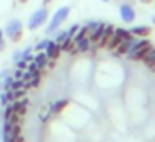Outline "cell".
Listing matches in <instances>:
<instances>
[{
	"label": "cell",
	"mask_w": 155,
	"mask_h": 142,
	"mask_svg": "<svg viewBox=\"0 0 155 142\" xmlns=\"http://www.w3.org/2000/svg\"><path fill=\"white\" fill-rule=\"evenodd\" d=\"M153 45H152V42L148 39H135V42H132L130 49H128L127 59L134 62H142L148 55Z\"/></svg>",
	"instance_id": "cell-1"
},
{
	"label": "cell",
	"mask_w": 155,
	"mask_h": 142,
	"mask_svg": "<svg viewBox=\"0 0 155 142\" xmlns=\"http://www.w3.org/2000/svg\"><path fill=\"white\" fill-rule=\"evenodd\" d=\"M70 12H72V8L68 7V5H65V7H60V8H58V10L50 17V22H48V25H47V29H45V32H47V34H52V32H55L62 24H64L65 20H67V17L70 15Z\"/></svg>",
	"instance_id": "cell-2"
},
{
	"label": "cell",
	"mask_w": 155,
	"mask_h": 142,
	"mask_svg": "<svg viewBox=\"0 0 155 142\" xmlns=\"http://www.w3.org/2000/svg\"><path fill=\"white\" fill-rule=\"evenodd\" d=\"M4 34L10 39L12 42H20L22 37H24V24H22L18 19H12L7 24V27L4 29Z\"/></svg>",
	"instance_id": "cell-3"
},
{
	"label": "cell",
	"mask_w": 155,
	"mask_h": 142,
	"mask_svg": "<svg viewBox=\"0 0 155 142\" xmlns=\"http://www.w3.org/2000/svg\"><path fill=\"white\" fill-rule=\"evenodd\" d=\"M47 19H48V8L47 7H42V8H38V10H35L34 14L28 17V22H27L28 30H35V29L42 27V25L47 22Z\"/></svg>",
	"instance_id": "cell-4"
},
{
	"label": "cell",
	"mask_w": 155,
	"mask_h": 142,
	"mask_svg": "<svg viewBox=\"0 0 155 142\" xmlns=\"http://www.w3.org/2000/svg\"><path fill=\"white\" fill-rule=\"evenodd\" d=\"M118 12H120V19L125 24H132V22L135 20V10L130 4H122Z\"/></svg>",
	"instance_id": "cell-5"
},
{
	"label": "cell",
	"mask_w": 155,
	"mask_h": 142,
	"mask_svg": "<svg viewBox=\"0 0 155 142\" xmlns=\"http://www.w3.org/2000/svg\"><path fill=\"white\" fill-rule=\"evenodd\" d=\"M45 54H47L48 59H52V60H58L62 55V49H60V44H57L55 40H50L47 45V49H45Z\"/></svg>",
	"instance_id": "cell-6"
},
{
	"label": "cell",
	"mask_w": 155,
	"mask_h": 142,
	"mask_svg": "<svg viewBox=\"0 0 155 142\" xmlns=\"http://www.w3.org/2000/svg\"><path fill=\"white\" fill-rule=\"evenodd\" d=\"M128 30H130V34L137 39H148L152 34V29L147 27V25H135V27H130Z\"/></svg>",
	"instance_id": "cell-7"
},
{
	"label": "cell",
	"mask_w": 155,
	"mask_h": 142,
	"mask_svg": "<svg viewBox=\"0 0 155 142\" xmlns=\"http://www.w3.org/2000/svg\"><path fill=\"white\" fill-rule=\"evenodd\" d=\"M70 105V100L68 99H60V100H57V102H54V104L50 105V114L52 115H58V114H62V112L65 110V109Z\"/></svg>",
	"instance_id": "cell-8"
},
{
	"label": "cell",
	"mask_w": 155,
	"mask_h": 142,
	"mask_svg": "<svg viewBox=\"0 0 155 142\" xmlns=\"http://www.w3.org/2000/svg\"><path fill=\"white\" fill-rule=\"evenodd\" d=\"M105 25H107L105 22H100V24H98V27L95 29L92 34H88V39H90L92 44H97V42L102 39V35H104V30H105Z\"/></svg>",
	"instance_id": "cell-9"
},
{
	"label": "cell",
	"mask_w": 155,
	"mask_h": 142,
	"mask_svg": "<svg viewBox=\"0 0 155 142\" xmlns=\"http://www.w3.org/2000/svg\"><path fill=\"white\" fill-rule=\"evenodd\" d=\"M34 62L37 64L38 70H44V69L47 67V62H48V57H47V54H45V50L37 52V54L34 55Z\"/></svg>",
	"instance_id": "cell-10"
},
{
	"label": "cell",
	"mask_w": 155,
	"mask_h": 142,
	"mask_svg": "<svg viewBox=\"0 0 155 142\" xmlns=\"http://www.w3.org/2000/svg\"><path fill=\"white\" fill-rule=\"evenodd\" d=\"M90 44L92 42H90V39H88V35L84 39H80V40H77L75 42V50H77V54H85V52H88Z\"/></svg>",
	"instance_id": "cell-11"
},
{
	"label": "cell",
	"mask_w": 155,
	"mask_h": 142,
	"mask_svg": "<svg viewBox=\"0 0 155 142\" xmlns=\"http://www.w3.org/2000/svg\"><path fill=\"white\" fill-rule=\"evenodd\" d=\"M132 42H135V40H122L120 44H118V47L114 50L115 55H117V57L127 55V54H128V49H130V45H132Z\"/></svg>",
	"instance_id": "cell-12"
},
{
	"label": "cell",
	"mask_w": 155,
	"mask_h": 142,
	"mask_svg": "<svg viewBox=\"0 0 155 142\" xmlns=\"http://www.w3.org/2000/svg\"><path fill=\"white\" fill-rule=\"evenodd\" d=\"M114 34L118 35L122 40H135V39H137V37H134V35L130 34V30H128V29H122V27H115Z\"/></svg>",
	"instance_id": "cell-13"
},
{
	"label": "cell",
	"mask_w": 155,
	"mask_h": 142,
	"mask_svg": "<svg viewBox=\"0 0 155 142\" xmlns=\"http://www.w3.org/2000/svg\"><path fill=\"white\" fill-rule=\"evenodd\" d=\"M120 42H122V39L118 37V35H115V34H114L110 39H108V42H107V47H105V49H107V50H110V52H114L115 49L118 47V44H120Z\"/></svg>",
	"instance_id": "cell-14"
},
{
	"label": "cell",
	"mask_w": 155,
	"mask_h": 142,
	"mask_svg": "<svg viewBox=\"0 0 155 142\" xmlns=\"http://www.w3.org/2000/svg\"><path fill=\"white\" fill-rule=\"evenodd\" d=\"M60 49H62V52H70V54H72L74 49H75V40H74V39H70V37L65 39V40L60 44Z\"/></svg>",
	"instance_id": "cell-15"
},
{
	"label": "cell",
	"mask_w": 155,
	"mask_h": 142,
	"mask_svg": "<svg viewBox=\"0 0 155 142\" xmlns=\"http://www.w3.org/2000/svg\"><path fill=\"white\" fill-rule=\"evenodd\" d=\"M40 82H42V70H38V72H35L34 75H32V79L27 82L30 87H34V89H37L38 85H40Z\"/></svg>",
	"instance_id": "cell-16"
},
{
	"label": "cell",
	"mask_w": 155,
	"mask_h": 142,
	"mask_svg": "<svg viewBox=\"0 0 155 142\" xmlns=\"http://www.w3.org/2000/svg\"><path fill=\"white\" fill-rule=\"evenodd\" d=\"M50 117H52V114H50V107L44 105V107H42L40 110H38V119H40L42 122H47Z\"/></svg>",
	"instance_id": "cell-17"
},
{
	"label": "cell",
	"mask_w": 155,
	"mask_h": 142,
	"mask_svg": "<svg viewBox=\"0 0 155 142\" xmlns=\"http://www.w3.org/2000/svg\"><path fill=\"white\" fill-rule=\"evenodd\" d=\"M12 84H14V75H7V77L2 80V90H10L12 89Z\"/></svg>",
	"instance_id": "cell-18"
},
{
	"label": "cell",
	"mask_w": 155,
	"mask_h": 142,
	"mask_svg": "<svg viewBox=\"0 0 155 142\" xmlns=\"http://www.w3.org/2000/svg\"><path fill=\"white\" fill-rule=\"evenodd\" d=\"M48 39H42L40 42H37V44H35V52H42V50H45V49H47V45H48Z\"/></svg>",
	"instance_id": "cell-19"
},
{
	"label": "cell",
	"mask_w": 155,
	"mask_h": 142,
	"mask_svg": "<svg viewBox=\"0 0 155 142\" xmlns=\"http://www.w3.org/2000/svg\"><path fill=\"white\" fill-rule=\"evenodd\" d=\"M22 59L27 62H32L34 60V54H32V47H27L25 50H22Z\"/></svg>",
	"instance_id": "cell-20"
},
{
	"label": "cell",
	"mask_w": 155,
	"mask_h": 142,
	"mask_svg": "<svg viewBox=\"0 0 155 142\" xmlns=\"http://www.w3.org/2000/svg\"><path fill=\"white\" fill-rule=\"evenodd\" d=\"M12 92H14V100H20V99L25 97L27 89H17V90H12Z\"/></svg>",
	"instance_id": "cell-21"
},
{
	"label": "cell",
	"mask_w": 155,
	"mask_h": 142,
	"mask_svg": "<svg viewBox=\"0 0 155 142\" xmlns=\"http://www.w3.org/2000/svg\"><path fill=\"white\" fill-rule=\"evenodd\" d=\"M153 60H155V47H152V49H150V52H148V55H147V57H145L142 62H143L145 65H148L150 62H153Z\"/></svg>",
	"instance_id": "cell-22"
},
{
	"label": "cell",
	"mask_w": 155,
	"mask_h": 142,
	"mask_svg": "<svg viewBox=\"0 0 155 142\" xmlns=\"http://www.w3.org/2000/svg\"><path fill=\"white\" fill-rule=\"evenodd\" d=\"M65 39H68V30H64V32H60V34H57L54 40L57 42V44H62V42H64Z\"/></svg>",
	"instance_id": "cell-23"
},
{
	"label": "cell",
	"mask_w": 155,
	"mask_h": 142,
	"mask_svg": "<svg viewBox=\"0 0 155 142\" xmlns=\"http://www.w3.org/2000/svg\"><path fill=\"white\" fill-rule=\"evenodd\" d=\"M7 104H10V102H8L7 90H2V92H0V107H5Z\"/></svg>",
	"instance_id": "cell-24"
},
{
	"label": "cell",
	"mask_w": 155,
	"mask_h": 142,
	"mask_svg": "<svg viewBox=\"0 0 155 142\" xmlns=\"http://www.w3.org/2000/svg\"><path fill=\"white\" fill-rule=\"evenodd\" d=\"M114 32H115V25L114 24H107V25H105V30H104L105 37H112V35H114Z\"/></svg>",
	"instance_id": "cell-25"
},
{
	"label": "cell",
	"mask_w": 155,
	"mask_h": 142,
	"mask_svg": "<svg viewBox=\"0 0 155 142\" xmlns=\"http://www.w3.org/2000/svg\"><path fill=\"white\" fill-rule=\"evenodd\" d=\"M78 29H80V24H74L72 27H68V29H67V30H68V37L74 39V37H75V34L78 32Z\"/></svg>",
	"instance_id": "cell-26"
},
{
	"label": "cell",
	"mask_w": 155,
	"mask_h": 142,
	"mask_svg": "<svg viewBox=\"0 0 155 142\" xmlns=\"http://www.w3.org/2000/svg\"><path fill=\"white\" fill-rule=\"evenodd\" d=\"M98 24H100L98 20H88L87 24H85V25H87V29H88V34H92V32L98 27Z\"/></svg>",
	"instance_id": "cell-27"
},
{
	"label": "cell",
	"mask_w": 155,
	"mask_h": 142,
	"mask_svg": "<svg viewBox=\"0 0 155 142\" xmlns=\"http://www.w3.org/2000/svg\"><path fill=\"white\" fill-rule=\"evenodd\" d=\"M27 65H28V62H27V60H24V59H20V60L15 62V67L20 69V70H27Z\"/></svg>",
	"instance_id": "cell-28"
},
{
	"label": "cell",
	"mask_w": 155,
	"mask_h": 142,
	"mask_svg": "<svg viewBox=\"0 0 155 142\" xmlns=\"http://www.w3.org/2000/svg\"><path fill=\"white\" fill-rule=\"evenodd\" d=\"M27 70L30 72V74H35V72H38V67H37V64H35L34 60H32V62H28V65H27Z\"/></svg>",
	"instance_id": "cell-29"
},
{
	"label": "cell",
	"mask_w": 155,
	"mask_h": 142,
	"mask_svg": "<svg viewBox=\"0 0 155 142\" xmlns=\"http://www.w3.org/2000/svg\"><path fill=\"white\" fill-rule=\"evenodd\" d=\"M12 75H14V79H22V77H24V70H20V69H15V70L12 72Z\"/></svg>",
	"instance_id": "cell-30"
},
{
	"label": "cell",
	"mask_w": 155,
	"mask_h": 142,
	"mask_svg": "<svg viewBox=\"0 0 155 142\" xmlns=\"http://www.w3.org/2000/svg\"><path fill=\"white\" fill-rule=\"evenodd\" d=\"M12 59H14V62L20 60V59H22V50H15L14 55H12Z\"/></svg>",
	"instance_id": "cell-31"
},
{
	"label": "cell",
	"mask_w": 155,
	"mask_h": 142,
	"mask_svg": "<svg viewBox=\"0 0 155 142\" xmlns=\"http://www.w3.org/2000/svg\"><path fill=\"white\" fill-rule=\"evenodd\" d=\"M7 75H10V72H8L7 69H5V70H0V80H4Z\"/></svg>",
	"instance_id": "cell-32"
},
{
	"label": "cell",
	"mask_w": 155,
	"mask_h": 142,
	"mask_svg": "<svg viewBox=\"0 0 155 142\" xmlns=\"http://www.w3.org/2000/svg\"><path fill=\"white\" fill-rule=\"evenodd\" d=\"M55 64H57V60H52V59H48V62H47V69H55Z\"/></svg>",
	"instance_id": "cell-33"
},
{
	"label": "cell",
	"mask_w": 155,
	"mask_h": 142,
	"mask_svg": "<svg viewBox=\"0 0 155 142\" xmlns=\"http://www.w3.org/2000/svg\"><path fill=\"white\" fill-rule=\"evenodd\" d=\"M147 69H148L150 72H153V74H155V60H153V62H150V64L147 65Z\"/></svg>",
	"instance_id": "cell-34"
},
{
	"label": "cell",
	"mask_w": 155,
	"mask_h": 142,
	"mask_svg": "<svg viewBox=\"0 0 155 142\" xmlns=\"http://www.w3.org/2000/svg\"><path fill=\"white\" fill-rule=\"evenodd\" d=\"M5 49V40H0V52Z\"/></svg>",
	"instance_id": "cell-35"
},
{
	"label": "cell",
	"mask_w": 155,
	"mask_h": 142,
	"mask_svg": "<svg viewBox=\"0 0 155 142\" xmlns=\"http://www.w3.org/2000/svg\"><path fill=\"white\" fill-rule=\"evenodd\" d=\"M153 0H140V4H145V5H148V4H152Z\"/></svg>",
	"instance_id": "cell-36"
},
{
	"label": "cell",
	"mask_w": 155,
	"mask_h": 142,
	"mask_svg": "<svg viewBox=\"0 0 155 142\" xmlns=\"http://www.w3.org/2000/svg\"><path fill=\"white\" fill-rule=\"evenodd\" d=\"M4 37H5V34H4V30L0 29V40H4Z\"/></svg>",
	"instance_id": "cell-37"
},
{
	"label": "cell",
	"mask_w": 155,
	"mask_h": 142,
	"mask_svg": "<svg viewBox=\"0 0 155 142\" xmlns=\"http://www.w3.org/2000/svg\"><path fill=\"white\" fill-rule=\"evenodd\" d=\"M52 0H44V7H47V5H50Z\"/></svg>",
	"instance_id": "cell-38"
},
{
	"label": "cell",
	"mask_w": 155,
	"mask_h": 142,
	"mask_svg": "<svg viewBox=\"0 0 155 142\" xmlns=\"http://www.w3.org/2000/svg\"><path fill=\"white\" fill-rule=\"evenodd\" d=\"M152 22H153V24H155V15H152Z\"/></svg>",
	"instance_id": "cell-39"
},
{
	"label": "cell",
	"mask_w": 155,
	"mask_h": 142,
	"mask_svg": "<svg viewBox=\"0 0 155 142\" xmlns=\"http://www.w3.org/2000/svg\"><path fill=\"white\" fill-rule=\"evenodd\" d=\"M18 2H20V4H25V2H27V0H18Z\"/></svg>",
	"instance_id": "cell-40"
},
{
	"label": "cell",
	"mask_w": 155,
	"mask_h": 142,
	"mask_svg": "<svg viewBox=\"0 0 155 142\" xmlns=\"http://www.w3.org/2000/svg\"><path fill=\"white\" fill-rule=\"evenodd\" d=\"M0 92H2V80H0Z\"/></svg>",
	"instance_id": "cell-41"
},
{
	"label": "cell",
	"mask_w": 155,
	"mask_h": 142,
	"mask_svg": "<svg viewBox=\"0 0 155 142\" xmlns=\"http://www.w3.org/2000/svg\"><path fill=\"white\" fill-rule=\"evenodd\" d=\"M102 2H108V0H102Z\"/></svg>",
	"instance_id": "cell-42"
}]
</instances>
